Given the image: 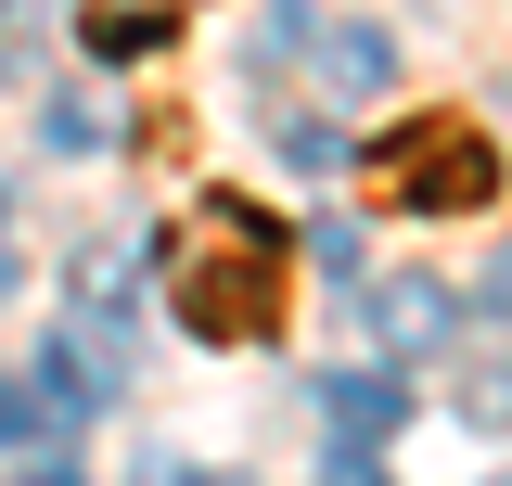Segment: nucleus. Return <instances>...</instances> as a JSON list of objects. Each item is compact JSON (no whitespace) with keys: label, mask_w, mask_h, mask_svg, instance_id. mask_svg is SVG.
<instances>
[{"label":"nucleus","mask_w":512,"mask_h":486,"mask_svg":"<svg viewBox=\"0 0 512 486\" xmlns=\"http://www.w3.org/2000/svg\"><path fill=\"white\" fill-rule=\"evenodd\" d=\"M0 295H13V205H0Z\"/></svg>","instance_id":"obj_12"},{"label":"nucleus","mask_w":512,"mask_h":486,"mask_svg":"<svg viewBox=\"0 0 512 486\" xmlns=\"http://www.w3.org/2000/svg\"><path fill=\"white\" fill-rule=\"evenodd\" d=\"M461 410H474V423H500V435H512V371H474V384H461Z\"/></svg>","instance_id":"obj_10"},{"label":"nucleus","mask_w":512,"mask_h":486,"mask_svg":"<svg viewBox=\"0 0 512 486\" xmlns=\"http://www.w3.org/2000/svg\"><path fill=\"white\" fill-rule=\"evenodd\" d=\"M359 167H372V192H384V205H410V218H461V205H487V192H500V154H487L461 116H410V128H384Z\"/></svg>","instance_id":"obj_2"},{"label":"nucleus","mask_w":512,"mask_h":486,"mask_svg":"<svg viewBox=\"0 0 512 486\" xmlns=\"http://www.w3.org/2000/svg\"><path fill=\"white\" fill-rule=\"evenodd\" d=\"M372 333L384 346H448L461 333V295L448 282H372Z\"/></svg>","instance_id":"obj_6"},{"label":"nucleus","mask_w":512,"mask_h":486,"mask_svg":"<svg viewBox=\"0 0 512 486\" xmlns=\"http://www.w3.org/2000/svg\"><path fill=\"white\" fill-rule=\"evenodd\" d=\"M167 307H180L205 346H244L282 320V231L256 218L244 192H205L180 231H167Z\"/></svg>","instance_id":"obj_1"},{"label":"nucleus","mask_w":512,"mask_h":486,"mask_svg":"<svg viewBox=\"0 0 512 486\" xmlns=\"http://www.w3.org/2000/svg\"><path fill=\"white\" fill-rule=\"evenodd\" d=\"M39 141H52V154H103V103H90V90H52V103H39Z\"/></svg>","instance_id":"obj_8"},{"label":"nucleus","mask_w":512,"mask_h":486,"mask_svg":"<svg viewBox=\"0 0 512 486\" xmlns=\"http://www.w3.org/2000/svg\"><path fill=\"white\" fill-rule=\"evenodd\" d=\"M308 256H320V269H333V282H346V295L372 282V256H359V231H346V218H320V231H308Z\"/></svg>","instance_id":"obj_9"},{"label":"nucleus","mask_w":512,"mask_h":486,"mask_svg":"<svg viewBox=\"0 0 512 486\" xmlns=\"http://www.w3.org/2000/svg\"><path fill=\"white\" fill-rule=\"evenodd\" d=\"M77 39H90L103 64H141V52H167V39H180V0H90V13H77Z\"/></svg>","instance_id":"obj_5"},{"label":"nucleus","mask_w":512,"mask_h":486,"mask_svg":"<svg viewBox=\"0 0 512 486\" xmlns=\"http://www.w3.org/2000/svg\"><path fill=\"white\" fill-rule=\"evenodd\" d=\"M474 307H487V320H512V256H487V269H474Z\"/></svg>","instance_id":"obj_11"},{"label":"nucleus","mask_w":512,"mask_h":486,"mask_svg":"<svg viewBox=\"0 0 512 486\" xmlns=\"http://www.w3.org/2000/svg\"><path fill=\"white\" fill-rule=\"evenodd\" d=\"M308 39H320V64H308L320 90H384V64H397L384 26H308Z\"/></svg>","instance_id":"obj_7"},{"label":"nucleus","mask_w":512,"mask_h":486,"mask_svg":"<svg viewBox=\"0 0 512 486\" xmlns=\"http://www.w3.org/2000/svg\"><path fill=\"white\" fill-rule=\"evenodd\" d=\"M0 448H26L39 474L77 448V397H64L52 371H39V384H26V371H0Z\"/></svg>","instance_id":"obj_4"},{"label":"nucleus","mask_w":512,"mask_h":486,"mask_svg":"<svg viewBox=\"0 0 512 486\" xmlns=\"http://www.w3.org/2000/svg\"><path fill=\"white\" fill-rule=\"evenodd\" d=\"M320 423H333V474H372V448L397 435V384L384 371H333L320 384Z\"/></svg>","instance_id":"obj_3"}]
</instances>
